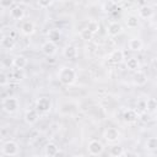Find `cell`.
<instances>
[{
	"instance_id": "1",
	"label": "cell",
	"mask_w": 157,
	"mask_h": 157,
	"mask_svg": "<svg viewBox=\"0 0 157 157\" xmlns=\"http://www.w3.org/2000/svg\"><path fill=\"white\" fill-rule=\"evenodd\" d=\"M58 77H59V81L63 83V85H66V86H70L72 85L75 81H76V71L72 69V67H67V66H63L59 72H58Z\"/></svg>"
},
{
	"instance_id": "2",
	"label": "cell",
	"mask_w": 157,
	"mask_h": 157,
	"mask_svg": "<svg viewBox=\"0 0 157 157\" xmlns=\"http://www.w3.org/2000/svg\"><path fill=\"white\" fill-rule=\"evenodd\" d=\"M18 153V144L12 140H7L1 146L2 156H16Z\"/></svg>"
},
{
	"instance_id": "3",
	"label": "cell",
	"mask_w": 157,
	"mask_h": 157,
	"mask_svg": "<svg viewBox=\"0 0 157 157\" xmlns=\"http://www.w3.org/2000/svg\"><path fill=\"white\" fill-rule=\"evenodd\" d=\"M2 109L9 113V114H12L15 113L17 109H18V101L17 98L10 96V97H5L2 99Z\"/></svg>"
},
{
	"instance_id": "4",
	"label": "cell",
	"mask_w": 157,
	"mask_h": 157,
	"mask_svg": "<svg viewBox=\"0 0 157 157\" xmlns=\"http://www.w3.org/2000/svg\"><path fill=\"white\" fill-rule=\"evenodd\" d=\"M36 109L39 113H43V114L50 112V109H52V99L49 97H45V96L38 98L36 101Z\"/></svg>"
},
{
	"instance_id": "5",
	"label": "cell",
	"mask_w": 157,
	"mask_h": 157,
	"mask_svg": "<svg viewBox=\"0 0 157 157\" xmlns=\"http://www.w3.org/2000/svg\"><path fill=\"white\" fill-rule=\"evenodd\" d=\"M87 150H88V153L90 155L98 156V155H102V152L104 151V146H103V144L99 140L92 139L88 142V145H87Z\"/></svg>"
},
{
	"instance_id": "6",
	"label": "cell",
	"mask_w": 157,
	"mask_h": 157,
	"mask_svg": "<svg viewBox=\"0 0 157 157\" xmlns=\"http://www.w3.org/2000/svg\"><path fill=\"white\" fill-rule=\"evenodd\" d=\"M103 136H104L105 141H108V142H117L120 139V131L117 128H113L112 126V128L105 129Z\"/></svg>"
},
{
	"instance_id": "7",
	"label": "cell",
	"mask_w": 157,
	"mask_h": 157,
	"mask_svg": "<svg viewBox=\"0 0 157 157\" xmlns=\"http://www.w3.org/2000/svg\"><path fill=\"white\" fill-rule=\"evenodd\" d=\"M42 52L43 54H45L47 56H52L56 53V43L54 42H50V40H47L42 44Z\"/></svg>"
},
{
	"instance_id": "8",
	"label": "cell",
	"mask_w": 157,
	"mask_h": 157,
	"mask_svg": "<svg viewBox=\"0 0 157 157\" xmlns=\"http://www.w3.org/2000/svg\"><path fill=\"white\" fill-rule=\"evenodd\" d=\"M39 112L37 110V109H27L26 112H25V121L27 123V124H34V123H37V120H38V118H39V114H38Z\"/></svg>"
},
{
	"instance_id": "9",
	"label": "cell",
	"mask_w": 157,
	"mask_h": 157,
	"mask_svg": "<svg viewBox=\"0 0 157 157\" xmlns=\"http://www.w3.org/2000/svg\"><path fill=\"white\" fill-rule=\"evenodd\" d=\"M121 31H123V27L118 22H110L108 25V27H107V33L110 37H117L118 34L121 33Z\"/></svg>"
},
{
	"instance_id": "10",
	"label": "cell",
	"mask_w": 157,
	"mask_h": 157,
	"mask_svg": "<svg viewBox=\"0 0 157 157\" xmlns=\"http://www.w3.org/2000/svg\"><path fill=\"white\" fill-rule=\"evenodd\" d=\"M15 44H16V40L13 37H11L10 34L7 36H2L1 38V47L4 49H7V50H11L15 48Z\"/></svg>"
},
{
	"instance_id": "11",
	"label": "cell",
	"mask_w": 157,
	"mask_h": 157,
	"mask_svg": "<svg viewBox=\"0 0 157 157\" xmlns=\"http://www.w3.org/2000/svg\"><path fill=\"white\" fill-rule=\"evenodd\" d=\"M137 118H139V114H137V112L135 109H126L123 113V119H124L125 123H129V124L134 123V121L137 120Z\"/></svg>"
},
{
	"instance_id": "12",
	"label": "cell",
	"mask_w": 157,
	"mask_h": 157,
	"mask_svg": "<svg viewBox=\"0 0 157 157\" xmlns=\"http://www.w3.org/2000/svg\"><path fill=\"white\" fill-rule=\"evenodd\" d=\"M63 55L69 59V60H74L77 58V49L75 45H66L63 50Z\"/></svg>"
},
{
	"instance_id": "13",
	"label": "cell",
	"mask_w": 157,
	"mask_h": 157,
	"mask_svg": "<svg viewBox=\"0 0 157 157\" xmlns=\"http://www.w3.org/2000/svg\"><path fill=\"white\" fill-rule=\"evenodd\" d=\"M28 64V60L26 56L23 55H16L13 59H12V66L13 67H17V69H25Z\"/></svg>"
},
{
	"instance_id": "14",
	"label": "cell",
	"mask_w": 157,
	"mask_h": 157,
	"mask_svg": "<svg viewBox=\"0 0 157 157\" xmlns=\"http://www.w3.org/2000/svg\"><path fill=\"white\" fill-rule=\"evenodd\" d=\"M44 155L48 157H54L59 155V147L54 144V142H49L45 145L44 147Z\"/></svg>"
},
{
	"instance_id": "15",
	"label": "cell",
	"mask_w": 157,
	"mask_h": 157,
	"mask_svg": "<svg viewBox=\"0 0 157 157\" xmlns=\"http://www.w3.org/2000/svg\"><path fill=\"white\" fill-rule=\"evenodd\" d=\"M129 49L130 50H132V52H139V50H141L142 49V47H144V43H142V40L140 39V38H137V37H134V38H131L130 40H129Z\"/></svg>"
},
{
	"instance_id": "16",
	"label": "cell",
	"mask_w": 157,
	"mask_h": 157,
	"mask_svg": "<svg viewBox=\"0 0 157 157\" xmlns=\"http://www.w3.org/2000/svg\"><path fill=\"white\" fill-rule=\"evenodd\" d=\"M109 60L113 63V64H119L124 60V52L120 50V49H115L114 52L110 53L109 55Z\"/></svg>"
},
{
	"instance_id": "17",
	"label": "cell",
	"mask_w": 157,
	"mask_h": 157,
	"mask_svg": "<svg viewBox=\"0 0 157 157\" xmlns=\"http://www.w3.org/2000/svg\"><path fill=\"white\" fill-rule=\"evenodd\" d=\"M146 82H147V76H146V74L142 72V71H140V70H137V71L135 72V75H134V83L137 85V86H144Z\"/></svg>"
},
{
	"instance_id": "18",
	"label": "cell",
	"mask_w": 157,
	"mask_h": 157,
	"mask_svg": "<svg viewBox=\"0 0 157 157\" xmlns=\"http://www.w3.org/2000/svg\"><path fill=\"white\" fill-rule=\"evenodd\" d=\"M21 32L25 36H31L34 32V23L31 21H25L21 25Z\"/></svg>"
},
{
	"instance_id": "19",
	"label": "cell",
	"mask_w": 157,
	"mask_h": 157,
	"mask_svg": "<svg viewBox=\"0 0 157 157\" xmlns=\"http://www.w3.org/2000/svg\"><path fill=\"white\" fill-rule=\"evenodd\" d=\"M10 16L13 20H22L23 16H25V10L21 6H13L10 10Z\"/></svg>"
},
{
	"instance_id": "20",
	"label": "cell",
	"mask_w": 157,
	"mask_h": 157,
	"mask_svg": "<svg viewBox=\"0 0 157 157\" xmlns=\"http://www.w3.org/2000/svg\"><path fill=\"white\" fill-rule=\"evenodd\" d=\"M152 13H153V10H152V7L148 6V5H142V6L140 7V10H139V16H140L141 18H145V20L150 18V17L152 16Z\"/></svg>"
},
{
	"instance_id": "21",
	"label": "cell",
	"mask_w": 157,
	"mask_h": 157,
	"mask_svg": "<svg viewBox=\"0 0 157 157\" xmlns=\"http://www.w3.org/2000/svg\"><path fill=\"white\" fill-rule=\"evenodd\" d=\"M48 40L50 42H54V43H58L60 40V31L56 29V28H53L48 32Z\"/></svg>"
},
{
	"instance_id": "22",
	"label": "cell",
	"mask_w": 157,
	"mask_h": 157,
	"mask_svg": "<svg viewBox=\"0 0 157 157\" xmlns=\"http://www.w3.org/2000/svg\"><path fill=\"white\" fill-rule=\"evenodd\" d=\"M126 67L129 70H131V71H137L140 69V63H139V60L136 58H130L126 61Z\"/></svg>"
},
{
	"instance_id": "23",
	"label": "cell",
	"mask_w": 157,
	"mask_h": 157,
	"mask_svg": "<svg viewBox=\"0 0 157 157\" xmlns=\"http://www.w3.org/2000/svg\"><path fill=\"white\" fill-rule=\"evenodd\" d=\"M109 153L113 157H120V156H124V148L120 147V146H118V145H114V146L110 147Z\"/></svg>"
},
{
	"instance_id": "24",
	"label": "cell",
	"mask_w": 157,
	"mask_h": 157,
	"mask_svg": "<svg viewBox=\"0 0 157 157\" xmlns=\"http://www.w3.org/2000/svg\"><path fill=\"white\" fill-rule=\"evenodd\" d=\"M126 26L129 28H136L139 26V17L137 16H134V15L128 16V18H126Z\"/></svg>"
},
{
	"instance_id": "25",
	"label": "cell",
	"mask_w": 157,
	"mask_h": 157,
	"mask_svg": "<svg viewBox=\"0 0 157 157\" xmlns=\"http://www.w3.org/2000/svg\"><path fill=\"white\" fill-rule=\"evenodd\" d=\"M146 148L150 150V151L157 150V137H155V136L148 137L147 141H146Z\"/></svg>"
},
{
	"instance_id": "26",
	"label": "cell",
	"mask_w": 157,
	"mask_h": 157,
	"mask_svg": "<svg viewBox=\"0 0 157 157\" xmlns=\"http://www.w3.org/2000/svg\"><path fill=\"white\" fill-rule=\"evenodd\" d=\"M80 38L83 39V40H91L93 38V33L86 27V28H83V29L80 31Z\"/></svg>"
},
{
	"instance_id": "27",
	"label": "cell",
	"mask_w": 157,
	"mask_h": 157,
	"mask_svg": "<svg viewBox=\"0 0 157 157\" xmlns=\"http://www.w3.org/2000/svg\"><path fill=\"white\" fill-rule=\"evenodd\" d=\"M87 28H88L93 34L97 33L98 29H99V23H98V21H96V20H91V21H88V23H87Z\"/></svg>"
},
{
	"instance_id": "28",
	"label": "cell",
	"mask_w": 157,
	"mask_h": 157,
	"mask_svg": "<svg viewBox=\"0 0 157 157\" xmlns=\"http://www.w3.org/2000/svg\"><path fill=\"white\" fill-rule=\"evenodd\" d=\"M11 76H12V78H15V80H17V81H21V80L25 77L23 69H17V67H15V69L12 70Z\"/></svg>"
},
{
	"instance_id": "29",
	"label": "cell",
	"mask_w": 157,
	"mask_h": 157,
	"mask_svg": "<svg viewBox=\"0 0 157 157\" xmlns=\"http://www.w3.org/2000/svg\"><path fill=\"white\" fill-rule=\"evenodd\" d=\"M146 108L148 112H155L157 109V99L155 98H148L146 101Z\"/></svg>"
},
{
	"instance_id": "30",
	"label": "cell",
	"mask_w": 157,
	"mask_h": 157,
	"mask_svg": "<svg viewBox=\"0 0 157 157\" xmlns=\"http://www.w3.org/2000/svg\"><path fill=\"white\" fill-rule=\"evenodd\" d=\"M37 1H38V5L42 9H47L53 4V0H37Z\"/></svg>"
},
{
	"instance_id": "31",
	"label": "cell",
	"mask_w": 157,
	"mask_h": 157,
	"mask_svg": "<svg viewBox=\"0 0 157 157\" xmlns=\"http://www.w3.org/2000/svg\"><path fill=\"white\" fill-rule=\"evenodd\" d=\"M7 83H9L7 75H6L4 71H1V74H0V85H1V86H6Z\"/></svg>"
},
{
	"instance_id": "32",
	"label": "cell",
	"mask_w": 157,
	"mask_h": 157,
	"mask_svg": "<svg viewBox=\"0 0 157 157\" xmlns=\"http://www.w3.org/2000/svg\"><path fill=\"white\" fill-rule=\"evenodd\" d=\"M13 4V0H0V5L2 9H10Z\"/></svg>"
},
{
	"instance_id": "33",
	"label": "cell",
	"mask_w": 157,
	"mask_h": 157,
	"mask_svg": "<svg viewBox=\"0 0 157 157\" xmlns=\"http://www.w3.org/2000/svg\"><path fill=\"white\" fill-rule=\"evenodd\" d=\"M137 108L141 110V113H142V112H146V110H147V108H146V101H139Z\"/></svg>"
},
{
	"instance_id": "34",
	"label": "cell",
	"mask_w": 157,
	"mask_h": 157,
	"mask_svg": "<svg viewBox=\"0 0 157 157\" xmlns=\"http://www.w3.org/2000/svg\"><path fill=\"white\" fill-rule=\"evenodd\" d=\"M20 2L23 4V5H29L31 4V0H20Z\"/></svg>"
},
{
	"instance_id": "35",
	"label": "cell",
	"mask_w": 157,
	"mask_h": 157,
	"mask_svg": "<svg viewBox=\"0 0 157 157\" xmlns=\"http://www.w3.org/2000/svg\"><path fill=\"white\" fill-rule=\"evenodd\" d=\"M64 1H71V0H64Z\"/></svg>"
}]
</instances>
